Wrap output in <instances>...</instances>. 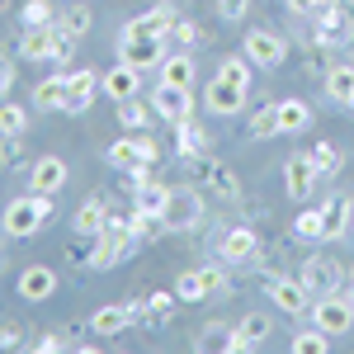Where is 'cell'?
I'll return each mask as SVG.
<instances>
[{
	"instance_id": "cell-1",
	"label": "cell",
	"mask_w": 354,
	"mask_h": 354,
	"mask_svg": "<svg viewBox=\"0 0 354 354\" xmlns=\"http://www.w3.org/2000/svg\"><path fill=\"white\" fill-rule=\"evenodd\" d=\"M53 222V194H19V198H10V208L0 213V227H5V236H15V241H28V236H38L43 227Z\"/></svg>"
},
{
	"instance_id": "cell-2",
	"label": "cell",
	"mask_w": 354,
	"mask_h": 354,
	"mask_svg": "<svg viewBox=\"0 0 354 354\" xmlns=\"http://www.w3.org/2000/svg\"><path fill=\"white\" fill-rule=\"evenodd\" d=\"M156 156H161V147H156V142H151L147 133L118 137V142H109V151H104V161H109L118 175H128V170H142V165H156Z\"/></svg>"
},
{
	"instance_id": "cell-3",
	"label": "cell",
	"mask_w": 354,
	"mask_h": 354,
	"mask_svg": "<svg viewBox=\"0 0 354 354\" xmlns=\"http://www.w3.org/2000/svg\"><path fill=\"white\" fill-rule=\"evenodd\" d=\"M307 317H312L317 330H326L330 340H335V335H345V330L354 326V302L345 298V293H322V298H312Z\"/></svg>"
},
{
	"instance_id": "cell-4",
	"label": "cell",
	"mask_w": 354,
	"mask_h": 354,
	"mask_svg": "<svg viewBox=\"0 0 354 354\" xmlns=\"http://www.w3.org/2000/svg\"><path fill=\"white\" fill-rule=\"evenodd\" d=\"M298 279H302V288H307L312 298H322V293H340V288H345V270H340L335 255H307L302 270H298Z\"/></svg>"
},
{
	"instance_id": "cell-5",
	"label": "cell",
	"mask_w": 354,
	"mask_h": 354,
	"mask_svg": "<svg viewBox=\"0 0 354 354\" xmlns=\"http://www.w3.org/2000/svg\"><path fill=\"white\" fill-rule=\"evenodd\" d=\"M241 53L250 57V66L274 71V66H283L288 43H283V33H274V28H250V33H245V43H241Z\"/></svg>"
},
{
	"instance_id": "cell-6",
	"label": "cell",
	"mask_w": 354,
	"mask_h": 354,
	"mask_svg": "<svg viewBox=\"0 0 354 354\" xmlns=\"http://www.w3.org/2000/svg\"><path fill=\"white\" fill-rule=\"evenodd\" d=\"M118 62H133L137 71H151L165 62V38L156 33H118Z\"/></svg>"
},
{
	"instance_id": "cell-7",
	"label": "cell",
	"mask_w": 354,
	"mask_h": 354,
	"mask_svg": "<svg viewBox=\"0 0 354 354\" xmlns=\"http://www.w3.org/2000/svg\"><path fill=\"white\" fill-rule=\"evenodd\" d=\"M245 95H250V85L232 81V76H213L208 90H203V104H208V113H218V118H236L245 109Z\"/></svg>"
},
{
	"instance_id": "cell-8",
	"label": "cell",
	"mask_w": 354,
	"mask_h": 354,
	"mask_svg": "<svg viewBox=\"0 0 354 354\" xmlns=\"http://www.w3.org/2000/svg\"><path fill=\"white\" fill-rule=\"evenodd\" d=\"M317 185H322V170H317V161H312V151H302V156H288V161H283V189H288L293 203H307Z\"/></svg>"
},
{
	"instance_id": "cell-9",
	"label": "cell",
	"mask_w": 354,
	"mask_h": 354,
	"mask_svg": "<svg viewBox=\"0 0 354 354\" xmlns=\"http://www.w3.org/2000/svg\"><path fill=\"white\" fill-rule=\"evenodd\" d=\"M100 95H104V76L100 71H90V66L66 71V113H85Z\"/></svg>"
},
{
	"instance_id": "cell-10",
	"label": "cell",
	"mask_w": 354,
	"mask_h": 354,
	"mask_svg": "<svg viewBox=\"0 0 354 354\" xmlns=\"http://www.w3.org/2000/svg\"><path fill=\"white\" fill-rule=\"evenodd\" d=\"M203 222V194L198 189H175L170 194V208H165V227L170 232H194Z\"/></svg>"
},
{
	"instance_id": "cell-11",
	"label": "cell",
	"mask_w": 354,
	"mask_h": 354,
	"mask_svg": "<svg viewBox=\"0 0 354 354\" xmlns=\"http://www.w3.org/2000/svg\"><path fill=\"white\" fill-rule=\"evenodd\" d=\"M218 255H222V265H250V260L260 255L255 227H227L222 241H218Z\"/></svg>"
},
{
	"instance_id": "cell-12",
	"label": "cell",
	"mask_w": 354,
	"mask_h": 354,
	"mask_svg": "<svg viewBox=\"0 0 354 354\" xmlns=\"http://www.w3.org/2000/svg\"><path fill=\"white\" fill-rule=\"evenodd\" d=\"M151 109H156V118H165V123L175 128L180 118H194V90H175V85L156 81V90H151Z\"/></svg>"
},
{
	"instance_id": "cell-13",
	"label": "cell",
	"mask_w": 354,
	"mask_h": 354,
	"mask_svg": "<svg viewBox=\"0 0 354 354\" xmlns=\"http://www.w3.org/2000/svg\"><path fill=\"white\" fill-rule=\"evenodd\" d=\"M66 180H71V170H66L62 156H38V161L28 165V189L33 194H62Z\"/></svg>"
},
{
	"instance_id": "cell-14",
	"label": "cell",
	"mask_w": 354,
	"mask_h": 354,
	"mask_svg": "<svg viewBox=\"0 0 354 354\" xmlns=\"http://www.w3.org/2000/svg\"><path fill=\"white\" fill-rule=\"evenodd\" d=\"M265 293H270V302L279 312H288V317H302V312L312 307V293L302 288V279H270Z\"/></svg>"
},
{
	"instance_id": "cell-15",
	"label": "cell",
	"mask_w": 354,
	"mask_h": 354,
	"mask_svg": "<svg viewBox=\"0 0 354 354\" xmlns=\"http://www.w3.org/2000/svg\"><path fill=\"white\" fill-rule=\"evenodd\" d=\"M128 326H137L133 302H109V307H100V312L90 317V330H95L100 340H113V335H123Z\"/></svg>"
},
{
	"instance_id": "cell-16",
	"label": "cell",
	"mask_w": 354,
	"mask_h": 354,
	"mask_svg": "<svg viewBox=\"0 0 354 354\" xmlns=\"http://www.w3.org/2000/svg\"><path fill=\"white\" fill-rule=\"evenodd\" d=\"M133 95H142V71H137L133 62H113L109 71H104V100L123 104Z\"/></svg>"
},
{
	"instance_id": "cell-17",
	"label": "cell",
	"mask_w": 354,
	"mask_h": 354,
	"mask_svg": "<svg viewBox=\"0 0 354 354\" xmlns=\"http://www.w3.org/2000/svg\"><path fill=\"white\" fill-rule=\"evenodd\" d=\"M175 156L180 161H203L208 156V128L198 118H180L175 123Z\"/></svg>"
},
{
	"instance_id": "cell-18",
	"label": "cell",
	"mask_w": 354,
	"mask_h": 354,
	"mask_svg": "<svg viewBox=\"0 0 354 354\" xmlns=\"http://www.w3.org/2000/svg\"><path fill=\"white\" fill-rule=\"evenodd\" d=\"M175 288L170 293H151V298H133V312H137V326H170V317H175Z\"/></svg>"
},
{
	"instance_id": "cell-19",
	"label": "cell",
	"mask_w": 354,
	"mask_h": 354,
	"mask_svg": "<svg viewBox=\"0 0 354 354\" xmlns=\"http://www.w3.org/2000/svg\"><path fill=\"white\" fill-rule=\"evenodd\" d=\"M175 19H180V10H175L170 0H156L151 10H142L137 19H128L123 33H156V38H165V33L175 28Z\"/></svg>"
},
{
	"instance_id": "cell-20",
	"label": "cell",
	"mask_w": 354,
	"mask_h": 354,
	"mask_svg": "<svg viewBox=\"0 0 354 354\" xmlns=\"http://www.w3.org/2000/svg\"><path fill=\"white\" fill-rule=\"evenodd\" d=\"M350 15H345V5H322L317 10V43H326V48H340L345 38H350Z\"/></svg>"
},
{
	"instance_id": "cell-21",
	"label": "cell",
	"mask_w": 354,
	"mask_h": 354,
	"mask_svg": "<svg viewBox=\"0 0 354 354\" xmlns=\"http://www.w3.org/2000/svg\"><path fill=\"white\" fill-rule=\"evenodd\" d=\"M57 293V270L53 265H28L19 274V298L24 302H48Z\"/></svg>"
},
{
	"instance_id": "cell-22",
	"label": "cell",
	"mask_w": 354,
	"mask_h": 354,
	"mask_svg": "<svg viewBox=\"0 0 354 354\" xmlns=\"http://www.w3.org/2000/svg\"><path fill=\"white\" fill-rule=\"evenodd\" d=\"M109 213H113V208H109V198H104V194H90L81 208H76L71 227H76L81 236H100V232H104V222H109Z\"/></svg>"
},
{
	"instance_id": "cell-23",
	"label": "cell",
	"mask_w": 354,
	"mask_h": 354,
	"mask_svg": "<svg viewBox=\"0 0 354 354\" xmlns=\"http://www.w3.org/2000/svg\"><path fill=\"white\" fill-rule=\"evenodd\" d=\"M274 109H279V137H298L312 128V104L307 100H274Z\"/></svg>"
},
{
	"instance_id": "cell-24",
	"label": "cell",
	"mask_w": 354,
	"mask_h": 354,
	"mask_svg": "<svg viewBox=\"0 0 354 354\" xmlns=\"http://www.w3.org/2000/svg\"><path fill=\"white\" fill-rule=\"evenodd\" d=\"M270 340V317H241V326L232 330V340H227V350L232 354H245V350H255V345H265Z\"/></svg>"
},
{
	"instance_id": "cell-25",
	"label": "cell",
	"mask_w": 354,
	"mask_h": 354,
	"mask_svg": "<svg viewBox=\"0 0 354 354\" xmlns=\"http://www.w3.org/2000/svg\"><path fill=\"white\" fill-rule=\"evenodd\" d=\"M322 213H326V241H340L354 227V198L350 194H335V198L322 203Z\"/></svg>"
},
{
	"instance_id": "cell-26",
	"label": "cell",
	"mask_w": 354,
	"mask_h": 354,
	"mask_svg": "<svg viewBox=\"0 0 354 354\" xmlns=\"http://www.w3.org/2000/svg\"><path fill=\"white\" fill-rule=\"evenodd\" d=\"M161 71V85H175V90H194V57L189 53H165V62L156 66Z\"/></svg>"
},
{
	"instance_id": "cell-27",
	"label": "cell",
	"mask_w": 354,
	"mask_h": 354,
	"mask_svg": "<svg viewBox=\"0 0 354 354\" xmlns=\"http://www.w3.org/2000/svg\"><path fill=\"white\" fill-rule=\"evenodd\" d=\"M198 170H203V185L218 194V198H241V180L232 175V165L208 161V156H203V165H198Z\"/></svg>"
},
{
	"instance_id": "cell-28",
	"label": "cell",
	"mask_w": 354,
	"mask_h": 354,
	"mask_svg": "<svg viewBox=\"0 0 354 354\" xmlns=\"http://www.w3.org/2000/svg\"><path fill=\"white\" fill-rule=\"evenodd\" d=\"M53 38H57V24L24 28V38H19V57H24V62H53Z\"/></svg>"
},
{
	"instance_id": "cell-29",
	"label": "cell",
	"mask_w": 354,
	"mask_h": 354,
	"mask_svg": "<svg viewBox=\"0 0 354 354\" xmlns=\"http://www.w3.org/2000/svg\"><path fill=\"white\" fill-rule=\"evenodd\" d=\"M326 95L335 100V104L354 109V66H350V62H340V66H330V71H326Z\"/></svg>"
},
{
	"instance_id": "cell-30",
	"label": "cell",
	"mask_w": 354,
	"mask_h": 354,
	"mask_svg": "<svg viewBox=\"0 0 354 354\" xmlns=\"http://www.w3.org/2000/svg\"><path fill=\"white\" fill-rule=\"evenodd\" d=\"M151 118H156V109H151L147 100H137V95L118 104V123H123V133H147V128H151Z\"/></svg>"
},
{
	"instance_id": "cell-31",
	"label": "cell",
	"mask_w": 354,
	"mask_h": 354,
	"mask_svg": "<svg viewBox=\"0 0 354 354\" xmlns=\"http://www.w3.org/2000/svg\"><path fill=\"white\" fill-rule=\"evenodd\" d=\"M33 104L38 109H66V76H48V81H38V90H33Z\"/></svg>"
},
{
	"instance_id": "cell-32",
	"label": "cell",
	"mask_w": 354,
	"mask_h": 354,
	"mask_svg": "<svg viewBox=\"0 0 354 354\" xmlns=\"http://www.w3.org/2000/svg\"><path fill=\"white\" fill-rule=\"evenodd\" d=\"M0 137H28V109L15 100H0Z\"/></svg>"
},
{
	"instance_id": "cell-33",
	"label": "cell",
	"mask_w": 354,
	"mask_h": 354,
	"mask_svg": "<svg viewBox=\"0 0 354 354\" xmlns=\"http://www.w3.org/2000/svg\"><path fill=\"white\" fill-rule=\"evenodd\" d=\"M293 236L298 241H326V213L322 208H307L293 218Z\"/></svg>"
},
{
	"instance_id": "cell-34",
	"label": "cell",
	"mask_w": 354,
	"mask_h": 354,
	"mask_svg": "<svg viewBox=\"0 0 354 354\" xmlns=\"http://www.w3.org/2000/svg\"><path fill=\"white\" fill-rule=\"evenodd\" d=\"M245 128H250V137H255V142H270V137H279V109H274V100L250 113V123H245Z\"/></svg>"
},
{
	"instance_id": "cell-35",
	"label": "cell",
	"mask_w": 354,
	"mask_h": 354,
	"mask_svg": "<svg viewBox=\"0 0 354 354\" xmlns=\"http://www.w3.org/2000/svg\"><path fill=\"white\" fill-rule=\"evenodd\" d=\"M90 24H95V10H90V5H71V10H62V15H57V28H66L71 38H85Z\"/></svg>"
},
{
	"instance_id": "cell-36",
	"label": "cell",
	"mask_w": 354,
	"mask_h": 354,
	"mask_svg": "<svg viewBox=\"0 0 354 354\" xmlns=\"http://www.w3.org/2000/svg\"><path fill=\"white\" fill-rule=\"evenodd\" d=\"M175 298L180 302H203L208 298V279H203V270H185L180 279H175Z\"/></svg>"
},
{
	"instance_id": "cell-37",
	"label": "cell",
	"mask_w": 354,
	"mask_h": 354,
	"mask_svg": "<svg viewBox=\"0 0 354 354\" xmlns=\"http://www.w3.org/2000/svg\"><path fill=\"white\" fill-rule=\"evenodd\" d=\"M19 24H24V28L57 24V10L48 5V0H24V5H19Z\"/></svg>"
},
{
	"instance_id": "cell-38",
	"label": "cell",
	"mask_w": 354,
	"mask_h": 354,
	"mask_svg": "<svg viewBox=\"0 0 354 354\" xmlns=\"http://www.w3.org/2000/svg\"><path fill=\"white\" fill-rule=\"evenodd\" d=\"M312 161H317L322 180H326V175H340L345 156H340V147H335V142H317V147H312Z\"/></svg>"
},
{
	"instance_id": "cell-39",
	"label": "cell",
	"mask_w": 354,
	"mask_h": 354,
	"mask_svg": "<svg viewBox=\"0 0 354 354\" xmlns=\"http://www.w3.org/2000/svg\"><path fill=\"white\" fill-rule=\"evenodd\" d=\"M330 350V335L326 330H298V335H293V354H326Z\"/></svg>"
},
{
	"instance_id": "cell-40",
	"label": "cell",
	"mask_w": 354,
	"mask_h": 354,
	"mask_svg": "<svg viewBox=\"0 0 354 354\" xmlns=\"http://www.w3.org/2000/svg\"><path fill=\"white\" fill-rule=\"evenodd\" d=\"M165 43H175L180 53H189L194 43H198V24H194V19H175V28L165 33Z\"/></svg>"
},
{
	"instance_id": "cell-41",
	"label": "cell",
	"mask_w": 354,
	"mask_h": 354,
	"mask_svg": "<svg viewBox=\"0 0 354 354\" xmlns=\"http://www.w3.org/2000/svg\"><path fill=\"white\" fill-rule=\"evenodd\" d=\"M227 340H232V330H222V322H203V335H198V350H227Z\"/></svg>"
},
{
	"instance_id": "cell-42",
	"label": "cell",
	"mask_w": 354,
	"mask_h": 354,
	"mask_svg": "<svg viewBox=\"0 0 354 354\" xmlns=\"http://www.w3.org/2000/svg\"><path fill=\"white\" fill-rule=\"evenodd\" d=\"M250 15V0H218V19L222 24H241Z\"/></svg>"
},
{
	"instance_id": "cell-43",
	"label": "cell",
	"mask_w": 354,
	"mask_h": 354,
	"mask_svg": "<svg viewBox=\"0 0 354 354\" xmlns=\"http://www.w3.org/2000/svg\"><path fill=\"white\" fill-rule=\"evenodd\" d=\"M76 57V38L66 33V28H57V38H53V62H71Z\"/></svg>"
},
{
	"instance_id": "cell-44",
	"label": "cell",
	"mask_w": 354,
	"mask_h": 354,
	"mask_svg": "<svg viewBox=\"0 0 354 354\" xmlns=\"http://www.w3.org/2000/svg\"><path fill=\"white\" fill-rule=\"evenodd\" d=\"M203 279H208V293H232V274L218 270V265H208V270H203Z\"/></svg>"
},
{
	"instance_id": "cell-45",
	"label": "cell",
	"mask_w": 354,
	"mask_h": 354,
	"mask_svg": "<svg viewBox=\"0 0 354 354\" xmlns=\"http://www.w3.org/2000/svg\"><path fill=\"white\" fill-rule=\"evenodd\" d=\"M33 350H38V354H57V350H66V340H62V335H43Z\"/></svg>"
},
{
	"instance_id": "cell-46",
	"label": "cell",
	"mask_w": 354,
	"mask_h": 354,
	"mask_svg": "<svg viewBox=\"0 0 354 354\" xmlns=\"http://www.w3.org/2000/svg\"><path fill=\"white\" fill-rule=\"evenodd\" d=\"M19 345H24V340H19V330H15V326L0 330V350H19Z\"/></svg>"
},
{
	"instance_id": "cell-47",
	"label": "cell",
	"mask_w": 354,
	"mask_h": 354,
	"mask_svg": "<svg viewBox=\"0 0 354 354\" xmlns=\"http://www.w3.org/2000/svg\"><path fill=\"white\" fill-rule=\"evenodd\" d=\"M288 10H293V15H317L322 0H288Z\"/></svg>"
},
{
	"instance_id": "cell-48",
	"label": "cell",
	"mask_w": 354,
	"mask_h": 354,
	"mask_svg": "<svg viewBox=\"0 0 354 354\" xmlns=\"http://www.w3.org/2000/svg\"><path fill=\"white\" fill-rule=\"evenodd\" d=\"M340 293H345V298H350V302H354V279H350V283H345V288H340Z\"/></svg>"
},
{
	"instance_id": "cell-49",
	"label": "cell",
	"mask_w": 354,
	"mask_h": 354,
	"mask_svg": "<svg viewBox=\"0 0 354 354\" xmlns=\"http://www.w3.org/2000/svg\"><path fill=\"white\" fill-rule=\"evenodd\" d=\"M322 5H345V0H322Z\"/></svg>"
},
{
	"instance_id": "cell-50",
	"label": "cell",
	"mask_w": 354,
	"mask_h": 354,
	"mask_svg": "<svg viewBox=\"0 0 354 354\" xmlns=\"http://www.w3.org/2000/svg\"><path fill=\"white\" fill-rule=\"evenodd\" d=\"M0 10H5V0H0Z\"/></svg>"
},
{
	"instance_id": "cell-51",
	"label": "cell",
	"mask_w": 354,
	"mask_h": 354,
	"mask_svg": "<svg viewBox=\"0 0 354 354\" xmlns=\"http://www.w3.org/2000/svg\"><path fill=\"white\" fill-rule=\"evenodd\" d=\"M350 236H354V227H350Z\"/></svg>"
}]
</instances>
